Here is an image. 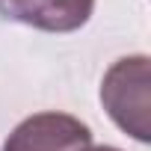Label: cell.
<instances>
[{"label": "cell", "mask_w": 151, "mask_h": 151, "mask_svg": "<svg viewBox=\"0 0 151 151\" xmlns=\"http://www.w3.org/2000/svg\"><path fill=\"white\" fill-rule=\"evenodd\" d=\"M148 56H124L110 65L101 83V104L110 119L139 142H148Z\"/></svg>", "instance_id": "1"}, {"label": "cell", "mask_w": 151, "mask_h": 151, "mask_svg": "<svg viewBox=\"0 0 151 151\" xmlns=\"http://www.w3.org/2000/svg\"><path fill=\"white\" fill-rule=\"evenodd\" d=\"M92 130L68 113H36L3 142V151H89Z\"/></svg>", "instance_id": "2"}, {"label": "cell", "mask_w": 151, "mask_h": 151, "mask_svg": "<svg viewBox=\"0 0 151 151\" xmlns=\"http://www.w3.org/2000/svg\"><path fill=\"white\" fill-rule=\"evenodd\" d=\"M95 9V0H0V15L47 30V33H71L80 30Z\"/></svg>", "instance_id": "3"}, {"label": "cell", "mask_w": 151, "mask_h": 151, "mask_svg": "<svg viewBox=\"0 0 151 151\" xmlns=\"http://www.w3.org/2000/svg\"><path fill=\"white\" fill-rule=\"evenodd\" d=\"M89 151H119V148H110V145H101V148H89Z\"/></svg>", "instance_id": "4"}]
</instances>
